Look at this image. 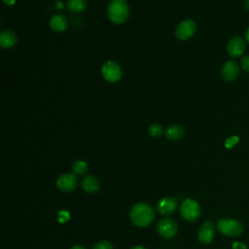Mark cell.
Returning a JSON list of instances; mask_svg holds the SVG:
<instances>
[{
    "instance_id": "obj_1",
    "label": "cell",
    "mask_w": 249,
    "mask_h": 249,
    "mask_svg": "<svg viewBox=\"0 0 249 249\" xmlns=\"http://www.w3.org/2000/svg\"><path fill=\"white\" fill-rule=\"evenodd\" d=\"M129 217L135 226L145 228L152 224L155 217V211L150 204L146 202H137L131 207Z\"/></svg>"
},
{
    "instance_id": "obj_2",
    "label": "cell",
    "mask_w": 249,
    "mask_h": 249,
    "mask_svg": "<svg viewBox=\"0 0 249 249\" xmlns=\"http://www.w3.org/2000/svg\"><path fill=\"white\" fill-rule=\"evenodd\" d=\"M107 17L115 24L124 23L129 17V7L125 0H111L107 6Z\"/></svg>"
},
{
    "instance_id": "obj_3",
    "label": "cell",
    "mask_w": 249,
    "mask_h": 249,
    "mask_svg": "<svg viewBox=\"0 0 249 249\" xmlns=\"http://www.w3.org/2000/svg\"><path fill=\"white\" fill-rule=\"evenodd\" d=\"M216 226L222 234L230 237L240 236L244 231V228L239 221L230 218H222L218 220Z\"/></svg>"
},
{
    "instance_id": "obj_4",
    "label": "cell",
    "mask_w": 249,
    "mask_h": 249,
    "mask_svg": "<svg viewBox=\"0 0 249 249\" xmlns=\"http://www.w3.org/2000/svg\"><path fill=\"white\" fill-rule=\"evenodd\" d=\"M200 213V206L196 200L187 198L181 203L180 214L184 220L188 222H195L199 218Z\"/></svg>"
},
{
    "instance_id": "obj_5",
    "label": "cell",
    "mask_w": 249,
    "mask_h": 249,
    "mask_svg": "<svg viewBox=\"0 0 249 249\" xmlns=\"http://www.w3.org/2000/svg\"><path fill=\"white\" fill-rule=\"evenodd\" d=\"M101 74L107 82L117 83L122 79L123 70L119 63L113 60H108L102 65Z\"/></svg>"
},
{
    "instance_id": "obj_6",
    "label": "cell",
    "mask_w": 249,
    "mask_h": 249,
    "mask_svg": "<svg viewBox=\"0 0 249 249\" xmlns=\"http://www.w3.org/2000/svg\"><path fill=\"white\" fill-rule=\"evenodd\" d=\"M196 31V23L192 18L183 19L175 28V36L181 41H187L192 38Z\"/></svg>"
},
{
    "instance_id": "obj_7",
    "label": "cell",
    "mask_w": 249,
    "mask_h": 249,
    "mask_svg": "<svg viewBox=\"0 0 249 249\" xmlns=\"http://www.w3.org/2000/svg\"><path fill=\"white\" fill-rule=\"evenodd\" d=\"M157 231L163 238H172L178 231L177 223L171 218H161L157 223Z\"/></svg>"
},
{
    "instance_id": "obj_8",
    "label": "cell",
    "mask_w": 249,
    "mask_h": 249,
    "mask_svg": "<svg viewBox=\"0 0 249 249\" xmlns=\"http://www.w3.org/2000/svg\"><path fill=\"white\" fill-rule=\"evenodd\" d=\"M55 185L59 191L68 193V192L74 191L77 188L78 180L75 174L63 173L56 178Z\"/></svg>"
},
{
    "instance_id": "obj_9",
    "label": "cell",
    "mask_w": 249,
    "mask_h": 249,
    "mask_svg": "<svg viewBox=\"0 0 249 249\" xmlns=\"http://www.w3.org/2000/svg\"><path fill=\"white\" fill-rule=\"evenodd\" d=\"M240 65L233 59H230L225 62L221 69V77L222 79L227 82L231 83L233 82L239 75Z\"/></svg>"
},
{
    "instance_id": "obj_10",
    "label": "cell",
    "mask_w": 249,
    "mask_h": 249,
    "mask_svg": "<svg viewBox=\"0 0 249 249\" xmlns=\"http://www.w3.org/2000/svg\"><path fill=\"white\" fill-rule=\"evenodd\" d=\"M245 48V41L240 36H233L227 43V53L234 58L241 56L244 53Z\"/></svg>"
},
{
    "instance_id": "obj_11",
    "label": "cell",
    "mask_w": 249,
    "mask_h": 249,
    "mask_svg": "<svg viewBox=\"0 0 249 249\" xmlns=\"http://www.w3.org/2000/svg\"><path fill=\"white\" fill-rule=\"evenodd\" d=\"M178 207V200L172 196H165L157 203V210L161 215H170L175 212Z\"/></svg>"
},
{
    "instance_id": "obj_12",
    "label": "cell",
    "mask_w": 249,
    "mask_h": 249,
    "mask_svg": "<svg viewBox=\"0 0 249 249\" xmlns=\"http://www.w3.org/2000/svg\"><path fill=\"white\" fill-rule=\"evenodd\" d=\"M214 233H215V230H214L213 224L209 221H206L200 226L198 230V232H197L198 241L202 244H208L212 241L214 237Z\"/></svg>"
},
{
    "instance_id": "obj_13",
    "label": "cell",
    "mask_w": 249,
    "mask_h": 249,
    "mask_svg": "<svg viewBox=\"0 0 249 249\" xmlns=\"http://www.w3.org/2000/svg\"><path fill=\"white\" fill-rule=\"evenodd\" d=\"M18 43L17 34L10 29H3L0 32V46L3 49H12Z\"/></svg>"
},
{
    "instance_id": "obj_14",
    "label": "cell",
    "mask_w": 249,
    "mask_h": 249,
    "mask_svg": "<svg viewBox=\"0 0 249 249\" xmlns=\"http://www.w3.org/2000/svg\"><path fill=\"white\" fill-rule=\"evenodd\" d=\"M49 25L53 31L62 32L67 28L68 19L65 16H63L61 14H55L50 18Z\"/></svg>"
},
{
    "instance_id": "obj_15",
    "label": "cell",
    "mask_w": 249,
    "mask_h": 249,
    "mask_svg": "<svg viewBox=\"0 0 249 249\" xmlns=\"http://www.w3.org/2000/svg\"><path fill=\"white\" fill-rule=\"evenodd\" d=\"M164 135L171 141H178L185 135V129L180 124H171L165 128Z\"/></svg>"
},
{
    "instance_id": "obj_16",
    "label": "cell",
    "mask_w": 249,
    "mask_h": 249,
    "mask_svg": "<svg viewBox=\"0 0 249 249\" xmlns=\"http://www.w3.org/2000/svg\"><path fill=\"white\" fill-rule=\"evenodd\" d=\"M81 187L86 193L93 194L99 190V182L94 176L88 175L82 179Z\"/></svg>"
},
{
    "instance_id": "obj_17",
    "label": "cell",
    "mask_w": 249,
    "mask_h": 249,
    "mask_svg": "<svg viewBox=\"0 0 249 249\" xmlns=\"http://www.w3.org/2000/svg\"><path fill=\"white\" fill-rule=\"evenodd\" d=\"M66 7L72 13H81L87 8L86 0H68Z\"/></svg>"
},
{
    "instance_id": "obj_18",
    "label": "cell",
    "mask_w": 249,
    "mask_h": 249,
    "mask_svg": "<svg viewBox=\"0 0 249 249\" xmlns=\"http://www.w3.org/2000/svg\"><path fill=\"white\" fill-rule=\"evenodd\" d=\"M72 170L75 175H83L88 170V163L83 160H77L72 163Z\"/></svg>"
},
{
    "instance_id": "obj_19",
    "label": "cell",
    "mask_w": 249,
    "mask_h": 249,
    "mask_svg": "<svg viewBox=\"0 0 249 249\" xmlns=\"http://www.w3.org/2000/svg\"><path fill=\"white\" fill-rule=\"evenodd\" d=\"M165 129L163 128V126L160 124H152L149 127H148V133L155 138H159L160 136H162V134L164 133Z\"/></svg>"
},
{
    "instance_id": "obj_20",
    "label": "cell",
    "mask_w": 249,
    "mask_h": 249,
    "mask_svg": "<svg viewBox=\"0 0 249 249\" xmlns=\"http://www.w3.org/2000/svg\"><path fill=\"white\" fill-rule=\"evenodd\" d=\"M92 249H113V246L107 240H100L93 245Z\"/></svg>"
},
{
    "instance_id": "obj_21",
    "label": "cell",
    "mask_w": 249,
    "mask_h": 249,
    "mask_svg": "<svg viewBox=\"0 0 249 249\" xmlns=\"http://www.w3.org/2000/svg\"><path fill=\"white\" fill-rule=\"evenodd\" d=\"M70 219V214L68 211L66 210H60L58 213H57V221L59 223H65L67 222L68 220Z\"/></svg>"
},
{
    "instance_id": "obj_22",
    "label": "cell",
    "mask_w": 249,
    "mask_h": 249,
    "mask_svg": "<svg viewBox=\"0 0 249 249\" xmlns=\"http://www.w3.org/2000/svg\"><path fill=\"white\" fill-rule=\"evenodd\" d=\"M240 67L245 72L249 73V54L243 55L240 59Z\"/></svg>"
},
{
    "instance_id": "obj_23",
    "label": "cell",
    "mask_w": 249,
    "mask_h": 249,
    "mask_svg": "<svg viewBox=\"0 0 249 249\" xmlns=\"http://www.w3.org/2000/svg\"><path fill=\"white\" fill-rule=\"evenodd\" d=\"M231 248H232V249H247V245L244 244V243H242V242L235 241V242L232 243Z\"/></svg>"
},
{
    "instance_id": "obj_24",
    "label": "cell",
    "mask_w": 249,
    "mask_h": 249,
    "mask_svg": "<svg viewBox=\"0 0 249 249\" xmlns=\"http://www.w3.org/2000/svg\"><path fill=\"white\" fill-rule=\"evenodd\" d=\"M6 5H9V6H13L17 0H2Z\"/></svg>"
},
{
    "instance_id": "obj_25",
    "label": "cell",
    "mask_w": 249,
    "mask_h": 249,
    "mask_svg": "<svg viewBox=\"0 0 249 249\" xmlns=\"http://www.w3.org/2000/svg\"><path fill=\"white\" fill-rule=\"evenodd\" d=\"M55 7H56V9H58V10L62 9V8H63V2H62V1H57L56 4H55Z\"/></svg>"
},
{
    "instance_id": "obj_26",
    "label": "cell",
    "mask_w": 249,
    "mask_h": 249,
    "mask_svg": "<svg viewBox=\"0 0 249 249\" xmlns=\"http://www.w3.org/2000/svg\"><path fill=\"white\" fill-rule=\"evenodd\" d=\"M70 249H86V248L84 246H82V245H74Z\"/></svg>"
},
{
    "instance_id": "obj_27",
    "label": "cell",
    "mask_w": 249,
    "mask_h": 249,
    "mask_svg": "<svg viewBox=\"0 0 249 249\" xmlns=\"http://www.w3.org/2000/svg\"><path fill=\"white\" fill-rule=\"evenodd\" d=\"M245 37H246V41H247V43H249V27H248V28H247V30H246Z\"/></svg>"
},
{
    "instance_id": "obj_28",
    "label": "cell",
    "mask_w": 249,
    "mask_h": 249,
    "mask_svg": "<svg viewBox=\"0 0 249 249\" xmlns=\"http://www.w3.org/2000/svg\"><path fill=\"white\" fill-rule=\"evenodd\" d=\"M244 7H245V9H247L249 11V0L244 1Z\"/></svg>"
},
{
    "instance_id": "obj_29",
    "label": "cell",
    "mask_w": 249,
    "mask_h": 249,
    "mask_svg": "<svg viewBox=\"0 0 249 249\" xmlns=\"http://www.w3.org/2000/svg\"><path fill=\"white\" fill-rule=\"evenodd\" d=\"M130 249H146V248H145V247H143V246L137 245V246H134V247H132V248H130Z\"/></svg>"
}]
</instances>
